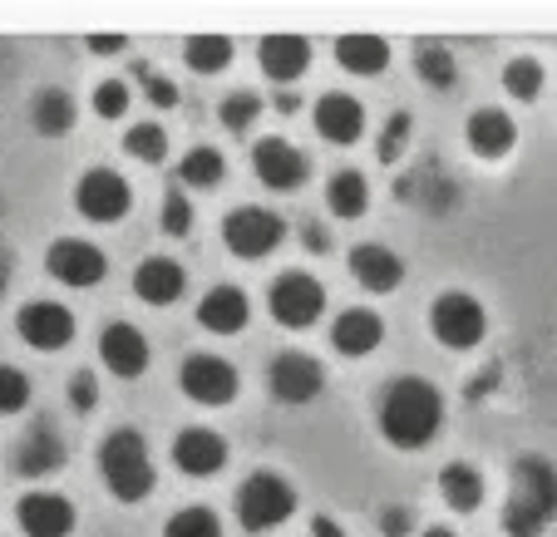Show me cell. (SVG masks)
I'll list each match as a JSON object with an SVG mask.
<instances>
[{"label": "cell", "instance_id": "6da1fadb", "mask_svg": "<svg viewBox=\"0 0 557 537\" xmlns=\"http://www.w3.org/2000/svg\"><path fill=\"white\" fill-rule=\"evenodd\" d=\"M440 424H444V400L430 379L420 375L389 379L385 395H380V434L395 449H424L440 434Z\"/></svg>", "mask_w": 557, "mask_h": 537}, {"label": "cell", "instance_id": "7a4b0ae2", "mask_svg": "<svg viewBox=\"0 0 557 537\" xmlns=\"http://www.w3.org/2000/svg\"><path fill=\"white\" fill-rule=\"evenodd\" d=\"M557 517V469L537 453L513 459V488H508L504 508V533L508 537H543V527Z\"/></svg>", "mask_w": 557, "mask_h": 537}, {"label": "cell", "instance_id": "3957f363", "mask_svg": "<svg viewBox=\"0 0 557 537\" xmlns=\"http://www.w3.org/2000/svg\"><path fill=\"white\" fill-rule=\"evenodd\" d=\"M99 474H104L109 494L119 503H138L153 488V459H148V444L138 429H114L99 449Z\"/></svg>", "mask_w": 557, "mask_h": 537}, {"label": "cell", "instance_id": "277c9868", "mask_svg": "<svg viewBox=\"0 0 557 537\" xmlns=\"http://www.w3.org/2000/svg\"><path fill=\"white\" fill-rule=\"evenodd\" d=\"M296 513V488L286 484L282 474H252L243 488H237V523L247 533H267V527L286 523Z\"/></svg>", "mask_w": 557, "mask_h": 537}, {"label": "cell", "instance_id": "5b68a950", "mask_svg": "<svg viewBox=\"0 0 557 537\" xmlns=\"http://www.w3.org/2000/svg\"><path fill=\"white\" fill-rule=\"evenodd\" d=\"M267 305H272V321L286 330H306L315 326V316L326 311V286L306 272H282L267 291Z\"/></svg>", "mask_w": 557, "mask_h": 537}, {"label": "cell", "instance_id": "8992f818", "mask_svg": "<svg viewBox=\"0 0 557 537\" xmlns=\"http://www.w3.org/2000/svg\"><path fill=\"white\" fill-rule=\"evenodd\" d=\"M430 330L449 350H473L488 336V316L469 291H444V296H434V305H430Z\"/></svg>", "mask_w": 557, "mask_h": 537}, {"label": "cell", "instance_id": "52a82bcc", "mask_svg": "<svg viewBox=\"0 0 557 537\" xmlns=\"http://www.w3.org/2000/svg\"><path fill=\"white\" fill-rule=\"evenodd\" d=\"M282 233H286V222L276 217L272 208H237L222 222V242H227L232 257H243V262H257V257L276 252Z\"/></svg>", "mask_w": 557, "mask_h": 537}, {"label": "cell", "instance_id": "ba28073f", "mask_svg": "<svg viewBox=\"0 0 557 537\" xmlns=\"http://www.w3.org/2000/svg\"><path fill=\"white\" fill-rule=\"evenodd\" d=\"M267 390L282 404H311L315 395L326 390V370L315 365L311 355H301V350H286V355H276L267 365Z\"/></svg>", "mask_w": 557, "mask_h": 537}, {"label": "cell", "instance_id": "9c48e42d", "mask_svg": "<svg viewBox=\"0 0 557 537\" xmlns=\"http://www.w3.org/2000/svg\"><path fill=\"white\" fill-rule=\"evenodd\" d=\"M74 208L85 212L89 222H119L128 208H134V188H128L119 173L95 168L74 183Z\"/></svg>", "mask_w": 557, "mask_h": 537}, {"label": "cell", "instance_id": "30bf717a", "mask_svg": "<svg viewBox=\"0 0 557 537\" xmlns=\"http://www.w3.org/2000/svg\"><path fill=\"white\" fill-rule=\"evenodd\" d=\"M178 385H183V395L198 404H232V395H237V370L222 355H188L178 370Z\"/></svg>", "mask_w": 557, "mask_h": 537}, {"label": "cell", "instance_id": "8fae6325", "mask_svg": "<svg viewBox=\"0 0 557 537\" xmlns=\"http://www.w3.org/2000/svg\"><path fill=\"white\" fill-rule=\"evenodd\" d=\"M109 272V257L99 252L95 242H85V237H64V242L50 247V276L64 286H99Z\"/></svg>", "mask_w": 557, "mask_h": 537}, {"label": "cell", "instance_id": "7c38bea8", "mask_svg": "<svg viewBox=\"0 0 557 537\" xmlns=\"http://www.w3.org/2000/svg\"><path fill=\"white\" fill-rule=\"evenodd\" d=\"M15 330H21V340L35 350H60V346H70V336H74V316L60 301H25L21 316H15Z\"/></svg>", "mask_w": 557, "mask_h": 537}, {"label": "cell", "instance_id": "4fadbf2b", "mask_svg": "<svg viewBox=\"0 0 557 537\" xmlns=\"http://www.w3.org/2000/svg\"><path fill=\"white\" fill-rule=\"evenodd\" d=\"M252 168L272 192H292L306 183V153L296 143H286V138H262L252 148Z\"/></svg>", "mask_w": 557, "mask_h": 537}, {"label": "cell", "instance_id": "5bb4252c", "mask_svg": "<svg viewBox=\"0 0 557 537\" xmlns=\"http://www.w3.org/2000/svg\"><path fill=\"white\" fill-rule=\"evenodd\" d=\"M15 523L25 537H70L74 533V503L60 494H25L15 508Z\"/></svg>", "mask_w": 557, "mask_h": 537}, {"label": "cell", "instance_id": "9a60e30c", "mask_svg": "<svg viewBox=\"0 0 557 537\" xmlns=\"http://www.w3.org/2000/svg\"><path fill=\"white\" fill-rule=\"evenodd\" d=\"M99 355L119 379H138L148 370V336L138 326H128V321H114L99 336Z\"/></svg>", "mask_w": 557, "mask_h": 537}, {"label": "cell", "instance_id": "2e32d148", "mask_svg": "<svg viewBox=\"0 0 557 537\" xmlns=\"http://www.w3.org/2000/svg\"><path fill=\"white\" fill-rule=\"evenodd\" d=\"M173 464H178L188 478H212V474H222V464H227V444H222V434H212V429H183L178 439H173Z\"/></svg>", "mask_w": 557, "mask_h": 537}, {"label": "cell", "instance_id": "e0dca14e", "mask_svg": "<svg viewBox=\"0 0 557 537\" xmlns=\"http://www.w3.org/2000/svg\"><path fill=\"white\" fill-rule=\"evenodd\" d=\"M257 64H262L267 79L292 85V79L306 74V64H311V45H306L301 35H267V40L257 45Z\"/></svg>", "mask_w": 557, "mask_h": 537}, {"label": "cell", "instance_id": "ac0fdd59", "mask_svg": "<svg viewBox=\"0 0 557 537\" xmlns=\"http://www.w3.org/2000/svg\"><path fill=\"white\" fill-rule=\"evenodd\" d=\"M247 316H252V305H247V291H237V286H212L198 301V321L212 336H237L247 326Z\"/></svg>", "mask_w": 557, "mask_h": 537}, {"label": "cell", "instance_id": "d6986e66", "mask_svg": "<svg viewBox=\"0 0 557 537\" xmlns=\"http://www.w3.org/2000/svg\"><path fill=\"white\" fill-rule=\"evenodd\" d=\"M350 276H356L366 291H395V286L405 282V262L389 247H375V242H360L356 252H350Z\"/></svg>", "mask_w": 557, "mask_h": 537}, {"label": "cell", "instance_id": "ffe728a7", "mask_svg": "<svg viewBox=\"0 0 557 537\" xmlns=\"http://www.w3.org/2000/svg\"><path fill=\"white\" fill-rule=\"evenodd\" d=\"M380 340H385V321L375 316V311H341L336 326H331V346L341 350V355L360 360L370 355V350H380Z\"/></svg>", "mask_w": 557, "mask_h": 537}, {"label": "cell", "instance_id": "44dd1931", "mask_svg": "<svg viewBox=\"0 0 557 537\" xmlns=\"http://www.w3.org/2000/svg\"><path fill=\"white\" fill-rule=\"evenodd\" d=\"M15 469H21L25 478L60 474L64 469V439L50 429V424H35V429L21 439V449H15Z\"/></svg>", "mask_w": 557, "mask_h": 537}, {"label": "cell", "instance_id": "7402d4cb", "mask_svg": "<svg viewBox=\"0 0 557 537\" xmlns=\"http://www.w3.org/2000/svg\"><path fill=\"white\" fill-rule=\"evenodd\" d=\"M315 134L331 138V143H356L366 134V109L350 95H326L315 104Z\"/></svg>", "mask_w": 557, "mask_h": 537}, {"label": "cell", "instance_id": "603a6c76", "mask_svg": "<svg viewBox=\"0 0 557 537\" xmlns=\"http://www.w3.org/2000/svg\"><path fill=\"white\" fill-rule=\"evenodd\" d=\"M134 296L148 305H173L183 296V266L169 257H148L134 272Z\"/></svg>", "mask_w": 557, "mask_h": 537}, {"label": "cell", "instance_id": "cb8c5ba5", "mask_svg": "<svg viewBox=\"0 0 557 537\" xmlns=\"http://www.w3.org/2000/svg\"><path fill=\"white\" fill-rule=\"evenodd\" d=\"M469 148L473 153H484V159H504L508 148H513V138H518V128H513V118L504 114V109H479V114H469Z\"/></svg>", "mask_w": 557, "mask_h": 537}, {"label": "cell", "instance_id": "d4e9b609", "mask_svg": "<svg viewBox=\"0 0 557 537\" xmlns=\"http://www.w3.org/2000/svg\"><path fill=\"white\" fill-rule=\"evenodd\" d=\"M336 64L346 74H380L389 64V45L380 35H341L336 40Z\"/></svg>", "mask_w": 557, "mask_h": 537}, {"label": "cell", "instance_id": "484cf974", "mask_svg": "<svg viewBox=\"0 0 557 537\" xmlns=\"http://www.w3.org/2000/svg\"><path fill=\"white\" fill-rule=\"evenodd\" d=\"M440 494L449 508H459V513H473V508L484 503V474L469 464H449L440 474Z\"/></svg>", "mask_w": 557, "mask_h": 537}, {"label": "cell", "instance_id": "4316f807", "mask_svg": "<svg viewBox=\"0 0 557 537\" xmlns=\"http://www.w3.org/2000/svg\"><path fill=\"white\" fill-rule=\"evenodd\" d=\"M30 124L40 128L45 138H60L74 128V99L64 95V89H40L30 104Z\"/></svg>", "mask_w": 557, "mask_h": 537}, {"label": "cell", "instance_id": "83f0119b", "mask_svg": "<svg viewBox=\"0 0 557 537\" xmlns=\"http://www.w3.org/2000/svg\"><path fill=\"white\" fill-rule=\"evenodd\" d=\"M326 208L336 212V217H366V208H370V183L360 178L356 168H346V173H336V178L326 183Z\"/></svg>", "mask_w": 557, "mask_h": 537}, {"label": "cell", "instance_id": "f1b7e54d", "mask_svg": "<svg viewBox=\"0 0 557 537\" xmlns=\"http://www.w3.org/2000/svg\"><path fill=\"white\" fill-rule=\"evenodd\" d=\"M222 173H227V163H222V153L218 148H193L188 159H183V168H178V178H183V188H198V192H208V188H218L222 183Z\"/></svg>", "mask_w": 557, "mask_h": 537}, {"label": "cell", "instance_id": "f546056e", "mask_svg": "<svg viewBox=\"0 0 557 537\" xmlns=\"http://www.w3.org/2000/svg\"><path fill=\"white\" fill-rule=\"evenodd\" d=\"M414 70H420V79L424 85H434V89H449L454 85V54L444 50L440 40H420L414 45Z\"/></svg>", "mask_w": 557, "mask_h": 537}, {"label": "cell", "instance_id": "4dcf8cb0", "mask_svg": "<svg viewBox=\"0 0 557 537\" xmlns=\"http://www.w3.org/2000/svg\"><path fill=\"white\" fill-rule=\"evenodd\" d=\"M183 60H188L198 74H218V70H227V60H232V40L227 35H193Z\"/></svg>", "mask_w": 557, "mask_h": 537}, {"label": "cell", "instance_id": "1f68e13d", "mask_svg": "<svg viewBox=\"0 0 557 537\" xmlns=\"http://www.w3.org/2000/svg\"><path fill=\"white\" fill-rule=\"evenodd\" d=\"M128 153H134L138 163H163V153H169V134H163V124H138L128 128Z\"/></svg>", "mask_w": 557, "mask_h": 537}, {"label": "cell", "instance_id": "d6a6232c", "mask_svg": "<svg viewBox=\"0 0 557 537\" xmlns=\"http://www.w3.org/2000/svg\"><path fill=\"white\" fill-rule=\"evenodd\" d=\"M504 89L513 99H537V95H543V64H537V60H508Z\"/></svg>", "mask_w": 557, "mask_h": 537}, {"label": "cell", "instance_id": "836d02e7", "mask_svg": "<svg viewBox=\"0 0 557 537\" xmlns=\"http://www.w3.org/2000/svg\"><path fill=\"white\" fill-rule=\"evenodd\" d=\"M169 537H222V523L208 508H183V513H173Z\"/></svg>", "mask_w": 557, "mask_h": 537}, {"label": "cell", "instance_id": "e575fe53", "mask_svg": "<svg viewBox=\"0 0 557 537\" xmlns=\"http://www.w3.org/2000/svg\"><path fill=\"white\" fill-rule=\"evenodd\" d=\"M257 114H262V99H257L252 89H243V95H227V99H222V124H227L232 134L252 128V124H257Z\"/></svg>", "mask_w": 557, "mask_h": 537}, {"label": "cell", "instance_id": "d590c367", "mask_svg": "<svg viewBox=\"0 0 557 537\" xmlns=\"http://www.w3.org/2000/svg\"><path fill=\"white\" fill-rule=\"evenodd\" d=\"M30 404V379L15 365H0V414H21Z\"/></svg>", "mask_w": 557, "mask_h": 537}, {"label": "cell", "instance_id": "8d00e7d4", "mask_svg": "<svg viewBox=\"0 0 557 537\" xmlns=\"http://www.w3.org/2000/svg\"><path fill=\"white\" fill-rule=\"evenodd\" d=\"M158 222H163V233L169 237H188V227H193L188 192H163V212H158Z\"/></svg>", "mask_w": 557, "mask_h": 537}, {"label": "cell", "instance_id": "74e56055", "mask_svg": "<svg viewBox=\"0 0 557 537\" xmlns=\"http://www.w3.org/2000/svg\"><path fill=\"white\" fill-rule=\"evenodd\" d=\"M134 74H138V85H144V99H148L153 109H173V104H178V85H173V79L153 74L148 64H138Z\"/></svg>", "mask_w": 557, "mask_h": 537}, {"label": "cell", "instance_id": "f35d334b", "mask_svg": "<svg viewBox=\"0 0 557 537\" xmlns=\"http://www.w3.org/2000/svg\"><path fill=\"white\" fill-rule=\"evenodd\" d=\"M405 143H410V114H395L385 124V134H380V148H375L380 163H395L405 153Z\"/></svg>", "mask_w": 557, "mask_h": 537}, {"label": "cell", "instance_id": "ab89813d", "mask_svg": "<svg viewBox=\"0 0 557 537\" xmlns=\"http://www.w3.org/2000/svg\"><path fill=\"white\" fill-rule=\"evenodd\" d=\"M95 114L99 118L128 114V85H124V79H104V85L95 89Z\"/></svg>", "mask_w": 557, "mask_h": 537}, {"label": "cell", "instance_id": "60d3db41", "mask_svg": "<svg viewBox=\"0 0 557 537\" xmlns=\"http://www.w3.org/2000/svg\"><path fill=\"white\" fill-rule=\"evenodd\" d=\"M70 400H74V410H95L99 404V379L89 370H74L70 375Z\"/></svg>", "mask_w": 557, "mask_h": 537}, {"label": "cell", "instance_id": "b9f144b4", "mask_svg": "<svg viewBox=\"0 0 557 537\" xmlns=\"http://www.w3.org/2000/svg\"><path fill=\"white\" fill-rule=\"evenodd\" d=\"M410 527H414L410 508H385V513H380V533H385V537H405Z\"/></svg>", "mask_w": 557, "mask_h": 537}, {"label": "cell", "instance_id": "7bdbcfd3", "mask_svg": "<svg viewBox=\"0 0 557 537\" xmlns=\"http://www.w3.org/2000/svg\"><path fill=\"white\" fill-rule=\"evenodd\" d=\"M89 50H95V54H119V50H124V35H95V40H89Z\"/></svg>", "mask_w": 557, "mask_h": 537}, {"label": "cell", "instance_id": "ee69618b", "mask_svg": "<svg viewBox=\"0 0 557 537\" xmlns=\"http://www.w3.org/2000/svg\"><path fill=\"white\" fill-rule=\"evenodd\" d=\"M306 252H321V257L331 252V237L321 233V227H315V222H311V227H306Z\"/></svg>", "mask_w": 557, "mask_h": 537}, {"label": "cell", "instance_id": "f6af8a7d", "mask_svg": "<svg viewBox=\"0 0 557 537\" xmlns=\"http://www.w3.org/2000/svg\"><path fill=\"white\" fill-rule=\"evenodd\" d=\"M311 537H346V533H341L331 517H315V523H311Z\"/></svg>", "mask_w": 557, "mask_h": 537}, {"label": "cell", "instance_id": "bcb514c9", "mask_svg": "<svg viewBox=\"0 0 557 537\" xmlns=\"http://www.w3.org/2000/svg\"><path fill=\"white\" fill-rule=\"evenodd\" d=\"M5 266H11V257L0 252V291H5V276H11V272H5Z\"/></svg>", "mask_w": 557, "mask_h": 537}, {"label": "cell", "instance_id": "7dc6e473", "mask_svg": "<svg viewBox=\"0 0 557 537\" xmlns=\"http://www.w3.org/2000/svg\"><path fill=\"white\" fill-rule=\"evenodd\" d=\"M424 537H454V527H424Z\"/></svg>", "mask_w": 557, "mask_h": 537}]
</instances>
